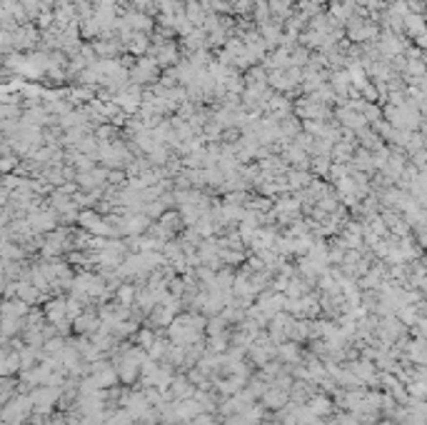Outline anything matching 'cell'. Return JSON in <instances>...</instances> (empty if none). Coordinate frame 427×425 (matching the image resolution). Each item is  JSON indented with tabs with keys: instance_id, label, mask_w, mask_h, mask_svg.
<instances>
[{
	"instance_id": "6da1fadb",
	"label": "cell",
	"mask_w": 427,
	"mask_h": 425,
	"mask_svg": "<svg viewBox=\"0 0 427 425\" xmlns=\"http://www.w3.org/2000/svg\"><path fill=\"white\" fill-rule=\"evenodd\" d=\"M155 75H158V68H155L153 60H140L135 65V70H133V78L138 83H150V80H155Z\"/></svg>"
},
{
	"instance_id": "7a4b0ae2",
	"label": "cell",
	"mask_w": 427,
	"mask_h": 425,
	"mask_svg": "<svg viewBox=\"0 0 427 425\" xmlns=\"http://www.w3.org/2000/svg\"><path fill=\"white\" fill-rule=\"evenodd\" d=\"M340 120H343V125H347L350 130H362L365 128V118H362L360 113L345 108V110H340Z\"/></svg>"
},
{
	"instance_id": "52a82bcc",
	"label": "cell",
	"mask_w": 427,
	"mask_h": 425,
	"mask_svg": "<svg viewBox=\"0 0 427 425\" xmlns=\"http://www.w3.org/2000/svg\"><path fill=\"white\" fill-rule=\"evenodd\" d=\"M8 200H10V190H8L5 185H0V208H3Z\"/></svg>"
},
{
	"instance_id": "8992f818",
	"label": "cell",
	"mask_w": 427,
	"mask_h": 425,
	"mask_svg": "<svg viewBox=\"0 0 427 425\" xmlns=\"http://www.w3.org/2000/svg\"><path fill=\"white\" fill-rule=\"evenodd\" d=\"M290 5L292 0H270V10H275L277 15H290Z\"/></svg>"
},
{
	"instance_id": "277c9868",
	"label": "cell",
	"mask_w": 427,
	"mask_h": 425,
	"mask_svg": "<svg viewBox=\"0 0 427 425\" xmlns=\"http://www.w3.org/2000/svg\"><path fill=\"white\" fill-rule=\"evenodd\" d=\"M127 23H130L133 28H142V30H147V28H150V18L142 15V13H130V15H127Z\"/></svg>"
},
{
	"instance_id": "5b68a950",
	"label": "cell",
	"mask_w": 427,
	"mask_h": 425,
	"mask_svg": "<svg viewBox=\"0 0 427 425\" xmlns=\"http://www.w3.org/2000/svg\"><path fill=\"white\" fill-rule=\"evenodd\" d=\"M310 168L315 170L317 175H327L330 168H332V163H330V158H315V163H310Z\"/></svg>"
},
{
	"instance_id": "3957f363",
	"label": "cell",
	"mask_w": 427,
	"mask_h": 425,
	"mask_svg": "<svg viewBox=\"0 0 427 425\" xmlns=\"http://www.w3.org/2000/svg\"><path fill=\"white\" fill-rule=\"evenodd\" d=\"M375 35V28L367 25V23H362V20H350V38L355 40H367Z\"/></svg>"
},
{
	"instance_id": "ba28073f",
	"label": "cell",
	"mask_w": 427,
	"mask_h": 425,
	"mask_svg": "<svg viewBox=\"0 0 427 425\" xmlns=\"http://www.w3.org/2000/svg\"><path fill=\"white\" fill-rule=\"evenodd\" d=\"M15 165V160L13 158H3V160H0V170H10Z\"/></svg>"
},
{
	"instance_id": "9c48e42d",
	"label": "cell",
	"mask_w": 427,
	"mask_h": 425,
	"mask_svg": "<svg viewBox=\"0 0 427 425\" xmlns=\"http://www.w3.org/2000/svg\"><path fill=\"white\" fill-rule=\"evenodd\" d=\"M120 298H122V300H130V298H133V288H120Z\"/></svg>"
},
{
	"instance_id": "30bf717a",
	"label": "cell",
	"mask_w": 427,
	"mask_h": 425,
	"mask_svg": "<svg viewBox=\"0 0 427 425\" xmlns=\"http://www.w3.org/2000/svg\"><path fill=\"white\" fill-rule=\"evenodd\" d=\"M310 3H323V0H310Z\"/></svg>"
}]
</instances>
